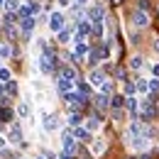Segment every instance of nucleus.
I'll return each mask as SVG.
<instances>
[{
    "instance_id": "nucleus-10",
    "label": "nucleus",
    "mask_w": 159,
    "mask_h": 159,
    "mask_svg": "<svg viewBox=\"0 0 159 159\" xmlns=\"http://www.w3.org/2000/svg\"><path fill=\"white\" fill-rule=\"evenodd\" d=\"M10 139H12V142H22V130H20V125H12V130H10Z\"/></svg>"
},
{
    "instance_id": "nucleus-31",
    "label": "nucleus",
    "mask_w": 159,
    "mask_h": 159,
    "mask_svg": "<svg viewBox=\"0 0 159 159\" xmlns=\"http://www.w3.org/2000/svg\"><path fill=\"white\" fill-rule=\"evenodd\" d=\"M0 79H2V81H10V71H7V69H0Z\"/></svg>"
},
{
    "instance_id": "nucleus-9",
    "label": "nucleus",
    "mask_w": 159,
    "mask_h": 159,
    "mask_svg": "<svg viewBox=\"0 0 159 159\" xmlns=\"http://www.w3.org/2000/svg\"><path fill=\"white\" fill-rule=\"evenodd\" d=\"M74 30H76V25H69L66 30H61V32H59V39H61V42H69V39H71V32H74Z\"/></svg>"
},
{
    "instance_id": "nucleus-22",
    "label": "nucleus",
    "mask_w": 159,
    "mask_h": 159,
    "mask_svg": "<svg viewBox=\"0 0 159 159\" xmlns=\"http://www.w3.org/2000/svg\"><path fill=\"white\" fill-rule=\"evenodd\" d=\"M20 17L25 20V17H34L32 12H30V5H25V7H20Z\"/></svg>"
},
{
    "instance_id": "nucleus-35",
    "label": "nucleus",
    "mask_w": 159,
    "mask_h": 159,
    "mask_svg": "<svg viewBox=\"0 0 159 159\" xmlns=\"http://www.w3.org/2000/svg\"><path fill=\"white\" fill-rule=\"evenodd\" d=\"M61 159H71V154H66V152H64V154H61Z\"/></svg>"
},
{
    "instance_id": "nucleus-15",
    "label": "nucleus",
    "mask_w": 159,
    "mask_h": 159,
    "mask_svg": "<svg viewBox=\"0 0 159 159\" xmlns=\"http://www.w3.org/2000/svg\"><path fill=\"white\" fill-rule=\"evenodd\" d=\"M142 115H144V118H154V108H152V103H144V105H142Z\"/></svg>"
},
{
    "instance_id": "nucleus-12",
    "label": "nucleus",
    "mask_w": 159,
    "mask_h": 159,
    "mask_svg": "<svg viewBox=\"0 0 159 159\" xmlns=\"http://www.w3.org/2000/svg\"><path fill=\"white\" fill-rule=\"evenodd\" d=\"M88 17H91V22H100V17H103V10H100V7L88 10Z\"/></svg>"
},
{
    "instance_id": "nucleus-21",
    "label": "nucleus",
    "mask_w": 159,
    "mask_h": 159,
    "mask_svg": "<svg viewBox=\"0 0 159 159\" xmlns=\"http://www.w3.org/2000/svg\"><path fill=\"white\" fill-rule=\"evenodd\" d=\"M122 103H125V98H122V96H113V100H110V105H113V108H120Z\"/></svg>"
},
{
    "instance_id": "nucleus-3",
    "label": "nucleus",
    "mask_w": 159,
    "mask_h": 159,
    "mask_svg": "<svg viewBox=\"0 0 159 159\" xmlns=\"http://www.w3.org/2000/svg\"><path fill=\"white\" fill-rule=\"evenodd\" d=\"M32 30H34V17H25V20H22V34L30 37Z\"/></svg>"
},
{
    "instance_id": "nucleus-1",
    "label": "nucleus",
    "mask_w": 159,
    "mask_h": 159,
    "mask_svg": "<svg viewBox=\"0 0 159 159\" xmlns=\"http://www.w3.org/2000/svg\"><path fill=\"white\" fill-rule=\"evenodd\" d=\"M66 105H69L71 113H79L81 108L86 105V98H83L81 93H74V91H71V93H66Z\"/></svg>"
},
{
    "instance_id": "nucleus-39",
    "label": "nucleus",
    "mask_w": 159,
    "mask_h": 159,
    "mask_svg": "<svg viewBox=\"0 0 159 159\" xmlns=\"http://www.w3.org/2000/svg\"><path fill=\"white\" fill-rule=\"evenodd\" d=\"M0 93H2V88H0Z\"/></svg>"
},
{
    "instance_id": "nucleus-16",
    "label": "nucleus",
    "mask_w": 159,
    "mask_h": 159,
    "mask_svg": "<svg viewBox=\"0 0 159 159\" xmlns=\"http://www.w3.org/2000/svg\"><path fill=\"white\" fill-rule=\"evenodd\" d=\"M103 74H100V71H93V74H91V83H93V86H100V83H103Z\"/></svg>"
},
{
    "instance_id": "nucleus-37",
    "label": "nucleus",
    "mask_w": 159,
    "mask_h": 159,
    "mask_svg": "<svg viewBox=\"0 0 159 159\" xmlns=\"http://www.w3.org/2000/svg\"><path fill=\"white\" fill-rule=\"evenodd\" d=\"M2 144H5V139H2V137H0V147H2Z\"/></svg>"
},
{
    "instance_id": "nucleus-19",
    "label": "nucleus",
    "mask_w": 159,
    "mask_h": 159,
    "mask_svg": "<svg viewBox=\"0 0 159 159\" xmlns=\"http://www.w3.org/2000/svg\"><path fill=\"white\" fill-rule=\"evenodd\" d=\"M5 120H12V110H10V108L0 110V122H5Z\"/></svg>"
},
{
    "instance_id": "nucleus-36",
    "label": "nucleus",
    "mask_w": 159,
    "mask_h": 159,
    "mask_svg": "<svg viewBox=\"0 0 159 159\" xmlns=\"http://www.w3.org/2000/svg\"><path fill=\"white\" fill-rule=\"evenodd\" d=\"M86 2H88V0H79V5H86Z\"/></svg>"
},
{
    "instance_id": "nucleus-23",
    "label": "nucleus",
    "mask_w": 159,
    "mask_h": 159,
    "mask_svg": "<svg viewBox=\"0 0 159 159\" xmlns=\"http://www.w3.org/2000/svg\"><path fill=\"white\" fill-rule=\"evenodd\" d=\"M125 105H127L130 110H137V100L132 98V96H130V98H125Z\"/></svg>"
},
{
    "instance_id": "nucleus-17",
    "label": "nucleus",
    "mask_w": 159,
    "mask_h": 159,
    "mask_svg": "<svg viewBox=\"0 0 159 159\" xmlns=\"http://www.w3.org/2000/svg\"><path fill=\"white\" fill-rule=\"evenodd\" d=\"M81 120H83V118H81L79 113H71V118H69V125H74V127H79V125H81Z\"/></svg>"
},
{
    "instance_id": "nucleus-8",
    "label": "nucleus",
    "mask_w": 159,
    "mask_h": 159,
    "mask_svg": "<svg viewBox=\"0 0 159 159\" xmlns=\"http://www.w3.org/2000/svg\"><path fill=\"white\" fill-rule=\"evenodd\" d=\"M147 144H149V142H147V137H144V135H137V137L132 139V147H135V149H144Z\"/></svg>"
},
{
    "instance_id": "nucleus-14",
    "label": "nucleus",
    "mask_w": 159,
    "mask_h": 159,
    "mask_svg": "<svg viewBox=\"0 0 159 159\" xmlns=\"http://www.w3.org/2000/svg\"><path fill=\"white\" fill-rule=\"evenodd\" d=\"M135 25H139V27H144V25H147V15H144L142 10L135 12Z\"/></svg>"
},
{
    "instance_id": "nucleus-38",
    "label": "nucleus",
    "mask_w": 159,
    "mask_h": 159,
    "mask_svg": "<svg viewBox=\"0 0 159 159\" xmlns=\"http://www.w3.org/2000/svg\"><path fill=\"white\" fill-rule=\"evenodd\" d=\"M37 159H44V157H37Z\"/></svg>"
},
{
    "instance_id": "nucleus-30",
    "label": "nucleus",
    "mask_w": 159,
    "mask_h": 159,
    "mask_svg": "<svg viewBox=\"0 0 159 159\" xmlns=\"http://www.w3.org/2000/svg\"><path fill=\"white\" fill-rule=\"evenodd\" d=\"M130 66H132V69H139V66H142V59H139V57H135V59L130 61Z\"/></svg>"
},
{
    "instance_id": "nucleus-13",
    "label": "nucleus",
    "mask_w": 159,
    "mask_h": 159,
    "mask_svg": "<svg viewBox=\"0 0 159 159\" xmlns=\"http://www.w3.org/2000/svg\"><path fill=\"white\" fill-rule=\"evenodd\" d=\"M93 105H96L98 110H105V108H108V98H105V96H98V98H93Z\"/></svg>"
},
{
    "instance_id": "nucleus-28",
    "label": "nucleus",
    "mask_w": 159,
    "mask_h": 159,
    "mask_svg": "<svg viewBox=\"0 0 159 159\" xmlns=\"http://www.w3.org/2000/svg\"><path fill=\"white\" fill-rule=\"evenodd\" d=\"M98 118L100 115H96L93 120H88V130H96V127H98Z\"/></svg>"
},
{
    "instance_id": "nucleus-20",
    "label": "nucleus",
    "mask_w": 159,
    "mask_h": 159,
    "mask_svg": "<svg viewBox=\"0 0 159 159\" xmlns=\"http://www.w3.org/2000/svg\"><path fill=\"white\" fill-rule=\"evenodd\" d=\"M5 5H7V10H10V12H15V10H20V2H17V0H7Z\"/></svg>"
},
{
    "instance_id": "nucleus-34",
    "label": "nucleus",
    "mask_w": 159,
    "mask_h": 159,
    "mask_svg": "<svg viewBox=\"0 0 159 159\" xmlns=\"http://www.w3.org/2000/svg\"><path fill=\"white\" fill-rule=\"evenodd\" d=\"M59 5H64V7H66V5H71V2H69V0H59Z\"/></svg>"
},
{
    "instance_id": "nucleus-4",
    "label": "nucleus",
    "mask_w": 159,
    "mask_h": 159,
    "mask_svg": "<svg viewBox=\"0 0 159 159\" xmlns=\"http://www.w3.org/2000/svg\"><path fill=\"white\" fill-rule=\"evenodd\" d=\"M61 22H64V17H61L59 12H54V15L49 17V27H52L54 32H59V30H61Z\"/></svg>"
},
{
    "instance_id": "nucleus-26",
    "label": "nucleus",
    "mask_w": 159,
    "mask_h": 159,
    "mask_svg": "<svg viewBox=\"0 0 159 159\" xmlns=\"http://www.w3.org/2000/svg\"><path fill=\"white\" fill-rule=\"evenodd\" d=\"M5 88H7V93H15V91H17V83H15V81H7Z\"/></svg>"
},
{
    "instance_id": "nucleus-6",
    "label": "nucleus",
    "mask_w": 159,
    "mask_h": 159,
    "mask_svg": "<svg viewBox=\"0 0 159 159\" xmlns=\"http://www.w3.org/2000/svg\"><path fill=\"white\" fill-rule=\"evenodd\" d=\"M61 79L76 81V69H74V66H64V69H61Z\"/></svg>"
},
{
    "instance_id": "nucleus-24",
    "label": "nucleus",
    "mask_w": 159,
    "mask_h": 159,
    "mask_svg": "<svg viewBox=\"0 0 159 159\" xmlns=\"http://www.w3.org/2000/svg\"><path fill=\"white\" fill-rule=\"evenodd\" d=\"M110 88H113V81H103V83H100V91H103V93H110Z\"/></svg>"
},
{
    "instance_id": "nucleus-32",
    "label": "nucleus",
    "mask_w": 159,
    "mask_h": 159,
    "mask_svg": "<svg viewBox=\"0 0 159 159\" xmlns=\"http://www.w3.org/2000/svg\"><path fill=\"white\" fill-rule=\"evenodd\" d=\"M135 88H137V91H142V93H144V91H147V83H144V81H139L137 86H135Z\"/></svg>"
},
{
    "instance_id": "nucleus-40",
    "label": "nucleus",
    "mask_w": 159,
    "mask_h": 159,
    "mask_svg": "<svg viewBox=\"0 0 159 159\" xmlns=\"http://www.w3.org/2000/svg\"><path fill=\"white\" fill-rule=\"evenodd\" d=\"M0 2H2V0H0Z\"/></svg>"
},
{
    "instance_id": "nucleus-2",
    "label": "nucleus",
    "mask_w": 159,
    "mask_h": 159,
    "mask_svg": "<svg viewBox=\"0 0 159 159\" xmlns=\"http://www.w3.org/2000/svg\"><path fill=\"white\" fill-rule=\"evenodd\" d=\"M74 149H76V139H74L71 132H66V135H64V152H66V154H71Z\"/></svg>"
},
{
    "instance_id": "nucleus-11",
    "label": "nucleus",
    "mask_w": 159,
    "mask_h": 159,
    "mask_svg": "<svg viewBox=\"0 0 159 159\" xmlns=\"http://www.w3.org/2000/svg\"><path fill=\"white\" fill-rule=\"evenodd\" d=\"M57 127H59V122H57L54 115H49V118L44 120V130H49V132H52V130H57Z\"/></svg>"
},
{
    "instance_id": "nucleus-18",
    "label": "nucleus",
    "mask_w": 159,
    "mask_h": 159,
    "mask_svg": "<svg viewBox=\"0 0 159 159\" xmlns=\"http://www.w3.org/2000/svg\"><path fill=\"white\" fill-rule=\"evenodd\" d=\"M79 30H81V37H83V34H88V32H91V25H88V20H81Z\"/></svg>"
},
{
    "instance_id": "nucleus-7",
    "label": "nucleus",
    "mask_w": 159,
    "mask_h": 159,
    "mask_svg": "<svg viewBox=\"0 0 159 159\" xmlns=\"http://www.w3.org/2000/svg\"><path fill=\"white\" fill-rule=\"evenodd\" d=\"M59 91H61V93H71V91H74V81L59 79Z\"/></svg>"
},
{
    "instance_id": "nucleus-27",
    "label": "nucleus",
    "mask_w": 159,
    "mask_h": 159,
    "mask_svg": "<svg viewBox=\"0 0 159 159\" xmlns=\"http://www.w3.org/2000/svg\"><path fill=\"white\" fill-rule=\"evenodd\" d=\"M125 93H127V96H132V93H135V83H130V81H127V83H125Z\"/></svg>"
},
{
    "instance_id": "nucleus-5",
    "label": "nucleus",
    "mask_w": 159,
    "mask_h": 159,
    "mask_svg": "<svg viewBox=\"0 0 159 159\" xmlns=\"http://www.w3.org/2000/svg\"><path fill=\"white\" fill-rule=\"evenodd\" d=\"M71 135H74V139H81V142H91V132H86L83 127H76Z\"/></svg>"
},
{
    "instance_id": "nucleus-25",
    "label": "nucleus",
    "mask_w": 159,
    "mask_h": 159,
    "mask_svg": "<svg viewBox=\"0 0 159 159\" xmlns=\"http://www.w3.org/2000/svg\"><path fill=\"white\" fill-rule=\"evenodd\" d=\"M149 91H152V93H159V79L149 81Z\"/></svg>"
},
{
    "instance_id": "nucleus-29",
    "label": "nucleus",
    "mask_w": 159,
    "mask_h": 159,
    "mask_svg": "<svg viewBox=\"0 0 159 159\" xmlns=\"http://www.w3.org/2000/svg\"><path fill=\"white\" fill-rule=\"evenodd\" d=\"M103 149H105V144H103V142H96V144H93V152H96V154H100Z\"/></svg>"
},
{
    "instance_id": "nucleus-33",
    "label": "nucleus",
    "mask_w": 159,
    "mask_h": 159,
    "mask_svg": "<svg viewBox=\"0 0 159 159\" xmlns=\"http://www.w3.org/2000/svg\"><path fill=\"white\" fill-rule=\"evenodd\" d=\"M81 96H83V98L88 96V86H86V83H81Z\"/></svg>"
}]
</instances>
